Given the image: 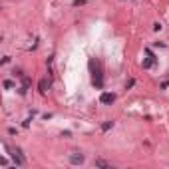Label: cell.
Wrapping results in <instances>:
<instances>
[{
  "mask_svg": "<svg viewBox=\"0 0 169 169\" xmlns=\"http://www.w3.org/2000/svg\"><path fill=\"white\" fill-rule=\"evenodd\" d=\"M22 84H24V86H26V88H28V86H30V78H26V76H22Z\"/></svg>",
  "mask_w": 169,
  "mask_h": 169,
  "instance_id": "8",
  "label": "cell"
},
{
  "mask_svg": "<svg viewBox=\"0 0 169 169\" xmlns=\"http://www.w3.org/2000/svg\"><path fill=\"white\" fill-rule=\"evenodd\" d=\"M4 88L6 90H12V88H14V82H12V80H4Z\"/></svg>",
  "mask_w": 169,
  "mask_h": 169,
  "instance_id": "7",
  "label": "cell"
},
{
  "mask_svg": "<svg viewBox=\"0 0 169 169\" xmlns=\"http://www.w3.org/2000/svg\"><path fill=\"white\" fill-rule=\"evenodd\" d=\"M113 127V121H104L101 123V131H107V129H111Z\"/></svg>",
  "mask_w": 169,
  "mask_h": 169,
  "instance_id": "6",
  "label": "cell"
},
{
  "mask_svg": "<svg viewBox=\"0 0 169 169\" xmlns=\"http://www.w3.org/2000/svg\"><path fill=\"white\" fill-rule=\"evenodd\" d=\"M86 4V0H74V6H84Z\"/></svg>",
  "mask_w": 169,
  "mask_h": 169,
  "instance_id": "9",
  "label": "cell"
},
{
  "mask_svg": "<svg viewBox=\"0 0 169 169\" xmlns=\"http://www.w3.org/2000/svg\"><path fill=\"white\" fill-rule=\"evenodd\" d=\"M100 101H101V104H106V106H110V104H113V101H116V96H113V94L104 92V94L100 96Z\"/></svg>",
  "mask_w": 169,
  "mask_h": 169,
  "instance_id": "3",
  "label": "cell"
},
{
  "mask_svg": "<svg viewBox=\"0 0 169 169\" xmlns=\"http://www.w3.org/2000/svg\"><path fill=\"white\" fill-rule=\"evenodd\" d=\"M84 161H86L84 153H72V155H70V163H72V165H82Z\"/></svg>",
  "mask_w": 169,
  "mask_h": 169,
  "instance_id": "2",
  "label": "cell"
},
{
  "mask_svg": "<svg viewBox=\"0 0 169 169\" xmlns=\"http://www.w3.org/2000/svg\"><path fill=\"white\" fill-rule=\"evenodd\" d=\"M96 167H104V169H111V163H110V161H106V159H100V157H97V159H96Z\"/></svg>",
  "mask_w": 169,
  "mask_h": 169,
  "instance_id": "5",
  "label": "cell"
},
{
  "mask_svg": "<svg viewBox=\"0 0 169 169\" xmlns=\"http://www.w3.org/2000/svg\"><path fill=\"white\" fill-rule=\"evenodd\" d=\"M133 84H135V80H129V82H127V86H126V88H127V90H131V88H133Z\"/></svg>",
  "mask_w": 169,
  "mask_h": 169,
  "instance_id": "10",
  "label": "cell"
},
{
  "mask_svg": "<svg viewBox=\"0 0 169 169\" xmlns=\"http://www.w3.org/2000/svg\"><path fill=\"white\" fill-rule=\"evenodd\" d=\"M12 157H14V163L18 165V167H22V165L26 163V159H24V155H22V149H20V147H16V149L12 151Z\"/></svg>",
  "mask_w": 169,
  "mask_h": 169,
  "instance_id": "1",
  "label": "cell"
},
{
  "mask_svg": "<svg viewBox=\"0 0 169 169\" xmlns=\"http://www.w3.org/2000/svg\"><path fill=\"white\" fill-rule=\"evenodd\" d=\"M48 88H50V82L46 80V78H42V80L38 82V90H40L42 94H46V92H48Z\"/></svg>",
  "mask_w": 169,
  "mask_h": 169,
  "instance_id": "4",
  "label": "cell"
}]
</instances>
